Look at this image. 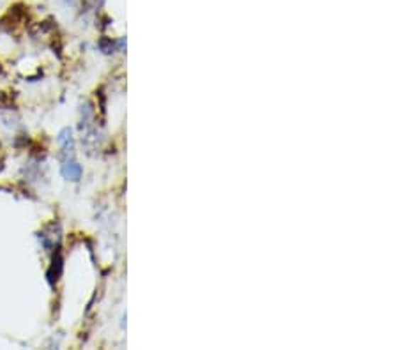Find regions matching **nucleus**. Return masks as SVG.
<instances>
[{
    "instance_id": "f257e3e1",
    "label": "nucleus",
    "mask_w": 398,
    "mask_h": 350,
    "mask_svg": "<svg viewBox=\"0 0 398 350\" xmlns=\"http://www.w3.org/2000/svg\"><path fill=\"white\" fill-rule=\"evenodd\" d=\"M62 174L66 179H71V181H78V179L82 177V169L73 158H67V159H64Z\"/></svg>"
}]
</instances>
